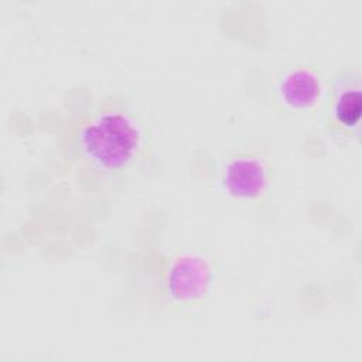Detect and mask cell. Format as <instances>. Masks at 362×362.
Segmentation results:
<instances>
[{
  "label": "cell",
  "mask_w": 362,
  "mask_h": 362,
  "mask_svg": "<svg viewBox=\"0 0 362 362\" xmlns=\"http://www.w3.org/2000/svg\"><path fill=\"white\" fill-rule=\"evenodd\" d=\"M269 178L266 164L252 156L233 158L225 170L223 181L229 194L238 198H255L266 187Z\"/></svg>",
  "instance_id": "277c9868"
},
{
  "label": "cell",
  "mask_w": 362,
  "mask_h": 362,
  "mask_svg": "<svg viewBox=\"0 0 362 362\" xmlns=\"http://www.w3.org/2000/svg\"><path fill=\"white\" fill-rule=\"evenodd\" d=\"M362 116V85L355 71L339 72L329 88L324 110V123L329 134L342 144L359 139Z\"/></svg>",
  "instance_id": "7a4b0ae2"
},
{
  "label": "cell",
  "mask_w": 362,
  "mask_h": 362,
  "mask_svg": "<svg viewBox=\"0 0 362 362\" xmlns=\"http://www.w3.org/2000/svg\"><path fill=\"white\" fill-rule=\"evenodd\" d=\"M211 279L206 262L194 255L178 257L167 276L168 293L180 303H191L204 296Z\"/></svg>",
  "instance_id": "3957f363"
},
{
  "label": "cell",
  "mask_w": 362,
  "mask_h": 362,
  "mask_svg": "<svg viewBox=\"0 0 362 362\" xmlns=\"http://www.w3.org/2000/svg\"><path fill=\"white\" fill-rule=\"evenodd\" d=\"M74 161L98 180L126 175L146 148L141 122L119 107H102L81 117L71 133Z\"/></svg>",
  "instance_id": "6da1fadb"
},
{
  "label": "cell",
  "mask_w": 362,
  "mask_h": 362,
  "mask_svg": "<svg viewBox=\"0 0 362 362\" xmlns=\"http://www.w3.org/2000/svg\"><path fill=\"white\" fill-rule=\"evenodd\" d=\"M320 90L318 76L307 68L291 69L279 85L281 100L293 110L311 109L320 98Z\"/></svg>",
  "instance_id": "5b68a950"
}]
</instances>
